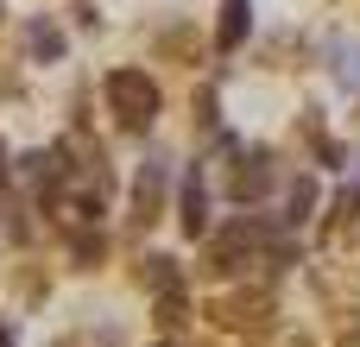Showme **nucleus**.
Returning a JSON list of instances; mask_svg holds the SVG:
<instances>
[{"label":"nucleus","mask_w":360,"mask_h":347,"mask_svg":"<svg viewBox=\"0 0 360 347\" xmlns=\"http://www.w3.org/2000/svg\"><path fill=\"white\" fill-rule=\"evenodd\" d=\"M272 183H278V158H272L266 145L234 152V171H228V196H234V202H259Z\"/></svg>","instance_id":"f03ea898"},{"label":"nucleus","mask_w":360,"mask_h":347,"mask_svg":"<svg viewBox=\"0 0 360 347\" xmlns=\"http://www.w3.org/2000/svg\"><path fill=\"white\" fill-rule=\"evenodd\" d=\"M177 228L196 240V234H209V190H202V171H190L184 177V196H177Z\"/></svg>","instance_id":"20e7f679"},{"label":"nucleus","mask_w":360,"mask_h":347,"mask_svg":"<svg viewBox=\"0 0 360 347\" xmlns=\"http://www.w3.org/2000/svg\"><path fill=\"white\" fill-rule=\"evenodd\" d=\"M108 107H114V120L127 133H146L158 120V82L146 70H114L108 76Z\"/></svg>","instance_id":"f257e3e1"},{"label":"nucleus","mask_w":360,"mask_h":347,"mask_svg":"<svg viewBox=\"0 0 360 347\" xmlns=\"http://www.w3.org/2000/svg\"><path fill=\"white\" fill-rule=\"evenodd\" d=\"M101 253H108L101 228H95V221H76V228H70V259H76V272H95Z\"/></svg>","instance_id":"6e6552de"},{"label":"nucleus","mask_w":360,"mask_h":347,"mask_svg":"<svg viewBox=\"0 0 360 347\" xmlns=\"http://www.w3.org/2000/svg\"><path fill=\"white\" fill-rule=\"evenodd\" d=\"M304 139H310V152H316L323 164H342V145L323 133V120H316V114H304Z\"/></svg>","instance_id":"f8f14e48"},{"label":"nucleus","mask_w":360,"mask_h":347,"mask_svg":"<svg viewBox=\"0 0 360 347\" xmlns=\"http://www.w3.org/2000/svg\"><path fill=\"white\" fill-rule=\"evenodd\" d=\"M266 316H272V297H266V291L215 303V322H221V329H266Z\"/></svg>","instance_id":"39448f33"},{"label":"nucleus","mask_w":360,"mask_h":347,"mask_svg":"<svg viewBox=\"0 0 360 347\" xmlns=\"http://www.w3.org/2000/svg\"><path fill=\"white\" fill-rule=\"evenodd\" d=\"M253 32V0H221V25H215V51H240Z\"/></svg>","instance_id":"423d86ee"},{"label":"nucleus","mask_w":360,"mask_h":347,"mask_svg":"<svg viewBox=\"0 0 360 347\" xmlns=\"http://www.w3.org/2000/svg\"><path fill=\"white\" fill-rule=\"evenodd\" d=\"M329 215H335V221H329V240H335V247H360V183H348V190L335 196Z\"/></svg>","instance_id":"0eeeda50"},{"label":"nucleus","mask_w":360,"mask_h":347,"mask_svg":"<svg viewBox=\"0 0 360 347\" xmlns=\"http://www.w3.org/2000/svg\"><path fill=\"white\" fill-rule=\"evenodd\" d=\"M335 76L360 89V51H348V44H335Z\"/></svg>","instance_id":"2eb2a0df"},{"label":"nucleus","mask_w":360,"mask_h":347,"mask_svg":"<svg viewBox=\"0 0 360 347\" xmlns=\"http://www.w3.org/2000/svg\"><path fill=\"white\" fill-rule=\"evenodd\" d=\"M184 310H190V303H184V291H165V297H158V329H165V335H171V329H184Z\"/></svg>","instance_id":"ddd939ff"},{"label":"nucleus","mask_w":360,"mask_h":347,"mask_svg":"<svg viewBox=\"0 0 360 347\" xmlns=\"http://www.w3.org/2000/svg\"><path fill=\"white\" fill-rule=\"evenodd\" d=\"M139 284H146V291H158V297H165V291H184V284H177V259L152 253V259L139 266Z\"/></svg>","instance_id":"9d476101"},{"label":"nucleus","mask_w":360,"mask_h":347,"mask_svg":"<svg viewBox=\"0 0 360 347\" xmlns=\"http://www.w3.org/2000/svg\"><path fill=\"white\" fill-rule=\"evenodd\" d=\"M57 347H120V335L114 329H101V335H63Z\"/></svg>","instance_id":"dca6fc26"},{"label":"nucleus","mask_w":360,"mask_h":347,"mask_svg":"<svg viewBox=\"0 0 360 347\" xmlns=\"http://www.w3.org/2000/svg\"><path fill=\"white\" fill-rule=\"evenodd\" d=\"M0 190H6V145H0Z\"/></svg>","instance_id":"f3484780"},{"label":"nucleus","mask_w":360,"mask_h":347,"mask_svg":"<svg viewBox=\"0 0 360 347\" xmlns=\"http://www.w3.org/2000/svg\"><path fill=\"white\" fill-rule=\"evenodd\" d=\"M25 51L44 57V63L63 57V25H57V19H32V25H25Z\"/></svg>","instance_id":"1a4fd4ad"},{"label":"nucleus","mask_w":360,"mask_h":347,"mask_svg":"<svg viewBox=\"0 0 360 347\" xmlns=\"http://www.w3.org/2000/svg\"><path fill=\"white\" fill-rule=\"evenodd\" d=\"M158 347H171V341H158Z\"/></svg>","instance_id":"6ab92c4d"},{"label":"nucleus","mask_w":360,"mask_h":347,"mask_svg":"<svg viewBox=\"0 0 360 347\" xmlns=\"http://www.w3.org/2000/svg\"><path fill=\"white\" fill-rule=\"evenodd\" d=\"M158 209H165V164L152 158V164L133 177V221H139V228H152V221H158Z\"/></svg>","instance_id":"7ed1b4c3"},{"label":"nucleus","mask_w":360,"mask_h":347,"mask_svg":"<svg viewBox=\"0 0 360 347\" xmlns=\"http://www.w3.org/2000/svg\"><path fill=\"white\" fill-rule=\"evenodd\" d=\"M0 347H13V329H0Z\"/></svg>","instance_id":"a211bd4d"},{"label":"nucleus","mask_w":360,"mask_h":347,"mask_svg":"<svg viewBox=\"0 0 360 347\" xmlns=\"http://www.w3.org/2000/svg\"><path fill=\"white\" fill-rule=\"evenodd\" d=\"M0 234H6V240H25V215H19V202H13L6 190H0Z\"/></svg>","instance_id":"4468645a"},{"label":"nucleus","mask_w":360,"mask_h":347,"mask_svg":"<svg viewBox=\"0 0 360 347\" xmlns=\"http://www.w3.org/2000/svg\"><path fill=\"white\" fill-rule=\"evenodd\" d=\"M310 209H316V183H310V177H297V183H291V196H285V228H304V221H310Z\"/></svg>","instance_id":"9b49d317"}]
</instances>
